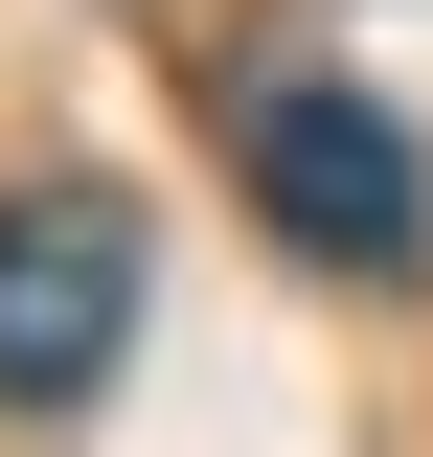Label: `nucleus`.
<instances>
[{
	"instance_id": "obj_1",
	"label": "nucleus",
	"mask_w": 433,
	"mask_h": 457,
	"mask_svg": "<svg viewBox=\"0 0 433 457\" xmlns=\"http://www.w3.org/2000/svg\"><path fill=\"white\" fill-rule=\"evenodd\" d=\"M228 161H251V206L320 252V275H411L433 252V161L388 137L365 92H320V69H274V92H228Z\"/></svg>"
},
{
	"instance_id": "obj_2",
	"label": "nucleus",
	"mask_w": 433,
	"mask_h": 457,
	"mask_svg": "<svg viewBox=\"0 0 433 457\" xmlns=\"http://www.w3.org/2000/svg\"><path fill=\"white\" fill-rule=\"evenodd\" d=\"M114 343H137V228L92 183H23L0 206V411H69Z\"/></svg>"
}]
</instances>
